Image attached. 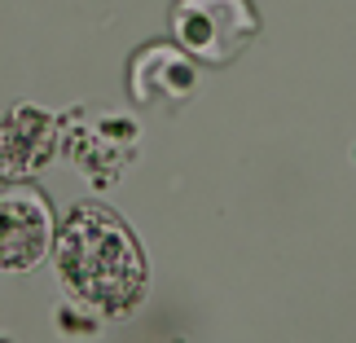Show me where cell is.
I'll use <instances>...</instances> for the list:
<instances>
[{
	"label": "cell",
	"instance_id": "6",
	"mask_svg": "<svg viewBox=\"0 0 356 343\" xmlns=\"http://www.w3.org/2000/svg\"><path fill=\"white\" fill-rule=\"evenodd\" d=\"M132 150H136V123L111 111L84 115L71 128V163L92 176V185H111L128 168Z\"/></svg>",
	"mask_w": 356,
	"mask_h": 343
},
{
	"label": "cell",
	"instance_id": "3",
	"mask_svg": "<svg viewBox=\"0 0 356 343\" xmlns=\"http://www.w3.org/2000/svg\"><path fill=\"white\" fill-rule=\"evenodd\" d=\"M58 221L44 189L0 176V273H26L53 255Z\"/></svg>",
	"mask_w": 356,
	"mask_h": 343
},
{
	"label": "cell",
	"instance_id": "4",
	"mask_svg": "<svg viewBox=\"0 0 356 343\" xmlns=\"http://www.w3.org/2000/svg\"><path fill=\"white\" fill-rule=\"evenodd\" d=\"M128 93L145 111H181L198 93V58H189L181 45H154L132 53L128 62Z\"/></svg>",
	"mask_w": 356,
	"mask_h": 343
},
{
	"label": "cell",
	"instance_id": "2",
	"mask_svg": "<svg viewBox=\"0 0 356 343\" xmlns=\"http://www.w3.org/2000/svg\"><path fill=\"white\" fill-rule=\"evenodd\" d=\"M259 35L251 0H172V40L189 58L225 66Z\"/></svg>",
	"mask_w": 356,
	"mask_h": 343
},
{
	"label": "cell",
	"instance_id": "1",
	"mask_svg": "<svg viewBox=\"0 0 356 343\" xmlns=\"http://www.w3.org/2000/svg\"><path fill=\"white\" fill-rule=\"evenodd\" d=\"M53 273L71 304L102 321L132 317L149 291V264L136 233L106 207H75L53 238Z\"/></svg>",
	"mask_w": 356,
	"mask_h": 343
},
{
	"label": "cell",
	"instance_id": "5",
	"mask_svg": "<svg viewBox=\"0 0 356 343\" xmlns=\"http://www.w3.org/2000/svg\"><path fill=\"white\" fill-rule=\"evenodd\" d=\"M62 141V119L53 111L22 102L0 115V176L5 181H31L49 168Z\"/></svg>",
	"mask_w": 356,
	"mask_h": 343
}]
</instances>
